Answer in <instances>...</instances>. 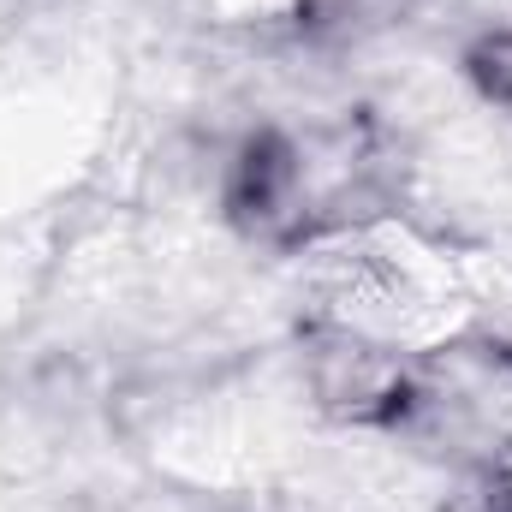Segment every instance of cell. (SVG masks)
Wrapping results in <instances>:
<instances>
[{
	"label": "cell",
	"instance_id": "1",
	"mask_svg": "<svg viewBox=\"0 0 512 512\" xmlns=\"http://www.w3.org/2000/svg\"><path fill=\"white\" fill-rule=\"evenodd\" d=\"M483 78H489L495 96H507L512 102V36H501V42L483 48Z\"/></svg>",
	"mask_w": 512,
	"mask_h": 512
}]
</instances>
